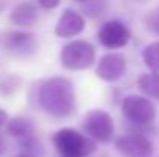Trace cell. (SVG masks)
I'll return each mask as SVG.
<instances>
[{"label": "cell", "mask_w": 159, "mask_h": 157, "mask_svg": "<svg viewBox=\"0 0 159 157\" xmlns=\"http://www.w3.org/2000/svg\"><path fill=\"white\" fill-rule=\"evenodd\" d=\"M39 103L54 117H68L76 111V94L73 83L63 77L45 80L39 88Z\"/></svg>", "instance_id": "1"}, {"label": "cell", "mask_w": 159, "mask_h": 157, "mask_svg": "<svg viewBox=\"0 0 159 157\" xmlns=\"http://www.w3.org/2000/svg\"><path fill=\"white\" fill-rule=\"evenodd\" d=\"M53 143L62 157H88L96 151L94 140L73 128L59 129L53 136Z\"/></svg>", "instance_id": "2"}, {"label": "cell", "mask_w": 159, "mask_h": 157, "mask_svg": "<svg viewBox=\"0 0 159 157\" xmlns=\"http://www.w3.org/2000/svg\"><path fill=\"white\" fill-rule=\"evenodd\" d=\"M94 59H96L94 46L85 40H73L66 43L60 52L62 66L70 71L87 69L94 63Z\"/></svg>", "instance_id": "3"}, {"label": "cell", "mask_w": 159, "mask_h": 157, "mask_svg": "<svg viewBox=\"0 0 159 157\" xmlns=\"http://www.w3.org/2000/svg\"><path fill=\"white\" fill-rule=\"evenodd\" d=\"M84 128L90 139L107 143L114 134V120L104 109H91L84 119Z\"/></svg>", "instance_id": "4"}, {"label": "cell", "mask_w": 159, "mask_h": 157, "mask_svg": "<svg viewBox=\"0 0 159 157\" xmlns=\"http://www.w3.org/2000/svg\"><path fill=\"white\" fill-rule=\"evenodd\" d=\"M122 112L134 125H150L156 117L155 105L142 96H127L122 102Z\"/></svg>", "instance_id": "5"}, {"label": "cell", "mask_w": 159, "mask_h": 157, "mask_svg": "<svg viewBox=\"0 0 159 157\" xmlns=\"http://www.w3.org/2000/svg\"><path fill=\"white\" fill-rule=\"evenodd\" d=\"M116 150L125 157H150L153 145L144 134H124L116 139Z\"/></svg>", "instance_id": "6"}, {"label": "cell", "mask_w": 159, "mask_h": 157, "mask_svg": "<svg viewBox=\"0 0 159 157\" xmlns=\"http://www.w3.org/2000/svg\"><path fill=\"white\" fill-rule=\"evenodd\" d=\"M98 37H99V42L105 48L117 50V48H122L128 43L130 29L120 20H110V22H105L101 26V29L98 33Z\"/></svg>", "instance_id": "7"}, {"label": "cell", "mask_w": 159, "mask_h": 157, "mask_svg": "<svg viewBox=\"0 0 159 157\" xmlns=\"http://www.w3.org/2000/svg\"><path fill=\"white\" fill-rule=\"evenodd\" d=\"M127 69V60L120 52H108L102 55L96 66V74L99 79L105 82H116L119 80Z\"/></svg>", "instance_id": "8"}, {"label": "cell", "mask_w": 159, "mask_h": 157, "mask_svg": "<svg viewBox=\"0 0 159 157\" xmlns=\"http://www.w3.org/2000/svg\"><path fill=\"white\" fill-rule=\"evenodd\" d=\"M84 29H85V19L73 9H65L62 12L60 19L57 20L54 33L57 37L70 39V37L80 34Z\"/></svg>", "instance_id": "9"}, {"label": "cell", "mask_w": 159, "mask_h": 157, "mask_svg": "<svg viewBox=\"0 0 159 157\" xmlns=\"http://www.w3.org/2000/svg\"><path fill=\"white\" fill-rule=\"evenodd\" d=\"M6 48L14 54L19 55H28L33 54L37 48V40L33 34L28 33H11L5 39Z\"/></svg>", "instance_id": "10"}, {"label": "cell", "mask_w": 159, "mask_h": 157, "mask_svg": "<svg viewBox=\"0 0 159 157\" xmlns=\"http://www.w3.org/2000/svg\"><path fill=\"white\" fill-rule=\"evenodd\" d=\"M9 19L19 26H31L39 19V12L33 3H20L11 11Z\"/></svg>", "instance_id": "11"}, {"label": "cell", "mask_w": 159, "mask_h": 157, "mask_svg": "<svg viewBox=\"0 0 159 157\" xmlns=\"http://www.w3.org/2000/svg\"><path fill=\"white\" fill-rule=\"evenodd\" d=\"M6 131L12 137L26 139V137H31L34 134V122L30 119H25V117H16V119H11L8 122Z\"/></svg>", "instance_id": "12"}, {"label": "cell", "mask_w": 159, "mask_h": 157, "mask_svg": "<svg viewBox=\"0 0 159 157\" xmlns=\"http://www.w3.org/2000/svg\"><path fill=\"white\" fill-rule=\"evenodd\" d=\"M138 85L141 91H144L147 96L159 100V72L153 71L150 74H144L138 79Z\"/></svg>", "instance_id": "13"}, {"label": "cell", "mask_w": 159, "mask_h": 157, "mask_svg": "<svg viewBox=\"0 0 159 157\" xmlns=\"http://www.w3.org/2000/svg\"><path fill=\"white\" fill-rule=\"evenodd\" d=\"M144 62L152 71H159V42L150 43L144 52Z\"/></svg>", "instance_id": "14"}, {"label": "cell", "mask_w": 159, "mask_h": 157, "mask_svg": "<svg viewBox=\"0 0 159 157\" xmlns=\"http://www.w3.org/2000/svg\"><path fill=\"white\" fill-rule=\"evenodd\" d=\"M147 26H148L153 33L159 34V6L147 17Z\"/></svg>", "instance_id": "15"}, {"label": "cell", "mask_w": 159, "mask_h": 157, "mask_svg": "<svg viewBox=\"0 0 159 157\" xmlns=\"http://www.w3.org/2000/svg\"><path fill=\"white\" fill-rule=\"evenodd\" d=\"M39 3H40L45 9H54V8L60 3V0H39Z\"/></svg>", "instance_id": "16"}, {"label": "cell", "mask_w": 159, "mask_h": 157, "mask_svg": "<svg viewBox=\"0 0 159 157\" xmlns=\"http://www.w3.org/2000/svg\"><path fill=\"white\" fill-rule=\"evenodd\" d=\"M6 120H8V114H6L3 109H0V126H2L3 123H6Z\"/></svg>", "instance_id": "17"}, {"label": "cell", "mask_w": 159, "mask_h": 157, "mask_svg": "<svg viewBox=\"0 0 159 157\" xmlns=\"http://www.w3.org/2000/svg\"><path fill=\"white\" fill-rule=\"evenodd\" d=\"M3 150H5V143H3V139L0 137V154L3 153Z\"/></svg>", "instance_id": "18"}, {"label": "cell", "mask_w": 159, "mask_h": 157, "mask_svg": "<svg viewBox=\"0 0 159 157\" xmlns=\"http://www.w3.org/2000/svg\"><path fill=\"white\" fill-rule=\"evenodd\" d=\"M17 157H31V156H26V154H20V156H17Z\"/></svg>", "instance_id": "19"}, {"label": "cell", "mask_w": 159, "mask_h": 157, "mask_svg": "<svg viewBox=\"0 0 159 157\" xmlns=\"http://www.w3.org/2000/svg\"><path fill=\"white\" fill-rule=\"evenodd\" d=\"M76 2H88V0H76Z\"/></svg>", "instance_id": "20"}]
</instances>
